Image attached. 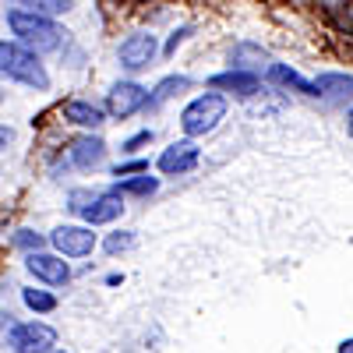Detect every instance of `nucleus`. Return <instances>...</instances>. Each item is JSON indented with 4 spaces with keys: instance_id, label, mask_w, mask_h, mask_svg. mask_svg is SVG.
Listing matches in <instances>:
<instances>
[{
    "instance_id": "5701e85b",
    "label": "nucleus",
    "mask_w": 353,
    "mask_h": 353,
    "mask_svg": "<svg viewBox=\"0 0 353 353\" xmlns=\"http://www.w3.org/2000/svg\"><path fill=\"white\" fill-rule=\"evenodd\" d=\"M188 32H191V28H181V32H173V39H170V43H166V53H173V50H176V46H181V43H184V39H188Z\"/></svg>"
},
{
    "instance_id": "6ab92c4d",
    "label": "nucleus",
    "mask_w": 353,
    "mask_h": 353,
    "mask_svg": "<svg viewBox=\"0 0 353 353\" xmlns=\"http://www.w3.org/2000/svg\"><path fill=\"white\" fill-rule=\"evenodd\" d=\"M159 188L156 176H134V181H121V191L124 194H152Z\"/></svg>"
},
{
    "instance_id": "f03ea898",
    "label": "nucleus",
    "mask_w": 353,
    "mask_h": 353,
    "mask_svg": "<svg viewBox=\"0 0 353 353\" xmlns=\"http://www.w3.org/2000/svg\"><path fill=\"white\" fill-rule=\"evenodd\" d=\"M0 68H4V74L11 81H21L28 88H46L50 85L36 50H28L21 43H4V46H0Z\"/></svg>"
},
{
    "instance_id": "1a4fd4ad",
    "label": "nucleus",
    "mask_w": 353,
    "mask_h": 353,
    "mask_svg": "<svg viewBox=\"0 0 353 353\" xmlns=\"http://www.w3.org/2000/svg\"><path fill=\"white\" fill-rule=\"evenodd\" d=\"M25 269L32 272L39 283L46 286H64L71 279V269H68V261L64 254H46V251H32L25 258Z\"/></svg>"
},
{
    "instance_id": "ddd939ff",
    "label": "nucleus",
    "mask_w": 353,
    "mask_h": 353,
    "mask_svg": "<svg viewBox=\"0 0 353 353\" xmlns=\"http://www.w3.org/2000/svg\"><path fill=\"white\" fill-rule=\"evenodd\" d=\"M64 117L78 128H99L103 124V110L96 103H85V99H71L64 103Z\"/></svg>"
},
{
    "instance_id": "dca6fc26",
    "label": "nucleus",
    "mask_w": 353,
    "mask_h": 353,
    "mask_svg": "<svg viewBox=\"0 0 353 353\" xmlns=\"http://www.w3.org/2000/svg\"><path fill=\"white\" fill-rule=\"evenodd\" d=\"M21 11H32V14H64L71 11V0H14Z\"/></svg>"
},
{
    "instance_id": "9d476101",
    "label": "nucleus",
    "mask_w": 353,
    "mask_h": 353,
    "mask_svg": "<svg viewBox=\"0 0 353 353\" xmlns=\"http://www.w3.org/2000/svg\"><path fill=\"white\" fill-rule=\"evenodd\" d=\"M198 159H201V149L194 141H173L170 149L159 156V170L166 176H181V173H191L198 166Z\"/></svg>"
},
{
    "instance_id": "f257e3e1",
    "label": "nucleus",
    "mask_w": 353,
    "mask_h": 353,
    "mask_svg": "<svg viewBox=\"0 0 353 353\" xmlns=\"http://www.w3.org/2000/svg\"><path fill=\"white\" fill-rule=\"evenodd\" d=\"M8 25H11V32L18 36V43L28 46V50H36V53L61 50V43L68 36L64 28L57 21H50L46 14H32V11H21V8H14L8 14Z\"/></svg>"
},
{
    "instance_id": "39448f33",
    "label": "nucleus",
    "mask_w": 353,
    "mask_h": 353,
    "mask_svg": "<svg viewBox=\"0 0 353 353\" xmlns=\"http://www.w3.org/2000/svg\"><path fill=\"white\" fill-rule=\"evenodd\" d=\"M8 343L14 353H50L57 343V332L43 321H18L8 332Z\"/></svg>"
},
{
    "instance_id": "9b49d317",
    "label": "nucleus",
    "mask_w": 353,
    "mask_h": 353,
    "mask_svg": "<svg viewBox=\"0 0 353 353\" xmlns=\"http://www.w3.org/2000/svg\"><path fill=\"white\" fill-rule=\"evenodd\" d=\"M212 88H223V92H233V96H241V99H251V96H258L261 92V78L254 74V71H226V74H216L212 78Z\"/></svg>"
},
{
    "instance_id": "7ed1b4c3",
    "label": "nucleus",
    "mask_w": 353,
    "mask_h": 353,
    "mask_svg": "<svg viewBox=\"0 0 353 353\" xmlns=\"http://www.w3.org/2000/svg\"><path fill=\"white\" fill-rule=\"evenodd\" d=\"M226 117V99L219 92H205V96H194L184 113H181V128L188 138H201L219 128V121Z\"/></svg>"
},
{
    "instance_id": "a878e982",
    "label": "nucleus",
    "mask_w": 353,
    "mask_h": 353,
    "mask_svg": "<svg viewBox=\"0 0 353 353\" xmlns=\"http://www.w3.org/2000/svg\"><path fill=\"white\" fill-rule=\"evenodd\" d=\"M346 121H350V134H353V110H350V117H346Z\"/></svg>"
},
{
    "instance_id": "423d86ee",
    "label": "nucleus",
    "mask_w": 353,
    "mask_h": 353,
    "mask_svg": "<svg viewBox=\"0 0 353 353\" xmlns=\"http://www.w3.org/2000/svg\"><path fill=\"white\" fill-rule=\"evenodd\" d=\"M156 53H159V43L156 36L149 32H134L121 43V50H117V61H121L124 71H145L152 61H156Z\"/></svg>"
},
{
    "instance_id": "b1692460",
    "label": "nucleus",
    "mask_w": 353,
    "mask_h": 353,
    "mask_svg": "<svg viewBox=\"0 0 353 353\" xmlns=\"http://www.w3.org/2000/svg\"><path fill=\"white\" fill-rule=\"evenodd\" d=\"M149 138H152V131H141L138 138H131V141L124 145V149H138V145H145V141H149Z\"/></svg>"
},
{
    "instance_id": "393cba45",
    "label": "nucleus",
    "mask_w": 353,
    "mask_h": 353,
    "mask_svg": "<svg viewBox=\"0 0 353 353\" xmlns=\"http://www.w3.org/2000/svg\"><path fill=\"white\" fill-rule=\"evenodd\" d=\"M339 353H353V339H343L339 343Z\"/></svg>"
},
{
    "instance_id": "f3484780",
    "label": "nucleus",
    "mask_w": 353,
    "mask_h": 353,
    "mask_svg": "<svg viewBox=\"0 0 353 353\" xmlns=\"http://www.w3.org/2000/svg\"><path fill=\"white\" fill-rule=\"evenodd\" d=\"M21 301H25L28 307H32V311H39V314H46V311H53V307H57V297H53V293L36 290V286L21 290Z\"/></svg>"
},
{
    "instance_id": "a211bd4d",
    "label": "nucleus",
    "mask_w": 353,
    "mask_h": 353,
    "mask_svg": "<svg viewBox=\"0 0 353 353\" xmlns=\"http://www.w3.org/2000/svg\"><path fill=\"white\" fill-rule=\"evenodd\" d=\"M191 81L188 78H166V81H159V88H156V96H152V106L156 103H166L170 96H176V92H184Z\"/></svg>"
},
{
    "instance_id": "2eb2a0df",
    "label": "nucleus",
    "mask_w": 353,
    "mask_h": 353,
    "mask_svg": "<svg viewBox=\"0 0 353 353\" xmlns=\"http://www.w3.org/2000/svg\"><path fill=\"white\" fill-rule=\"evenodd\" d=\"M269 78H276V81H283V85H293V88H301L304 96H318L314 81H304L297 71H290V68H283V64H269Z\"/></svg>"
},
{
    "instance_id": "20e7f679",
    "label": "nucleus",
    "mask_w": 353,
    "mask_h": 353,
    "mask_svg": "<svg viewBox=\"0 0 353 353\" xmlns=\"http://www.w3.org/2000/svg\"><path fill=\"white\" fill-rule=\"evenodd\" d=\"M71 209L88 223V226H99V223H113L117 216L124 212V191H103V194H74L71 198Z\"/></svg>"
},
{
    "instance_id": "f8f14e48",
    "label": "nucleus",
    "mask_w": 353,
    "mask_h": 353,
    "mask_svg": "<svg viewBox=\"0 0 353 353\" xmlns=\"http://www.w3.org/2000/svg\"><path fill=\"white\" fill-rule=\"evenodd\" d=\"M103 152H106V145L99 141V138H74L71 141V149H68V159L74 163V166H96V163H103Z\"/></svg>"
},
{
    "instance_id": "4468645a",
    "label": "nucleus",
    "mask_w": 353,
    "mask_h": 353,
    "mask_svg": "<svg viewBox=\"0 0 353 353\" xmlns=\"http://www.w3.org/2000/svg\"><path fill=\"white\" fill-rule=\"evenodd\" d=\"M314 88H318V96H329L336 103L353 99V78H346V74H321L314 81Z\"/></svg>"
},
{
    "instance_id": "aec40b11",
    "label": "nucleus",
    "mask_w": 353,
    "mask_h": 353,
    "mask_svg": "<svg viewBox=\"0 0 353 353\" xmlns=\"http://www.w3.org/2000/svg\"><path fill=\"white\" fill-rule=\"evenodd\" d=\"M134 233L131 230H121V233H110V237H106V251L110 254H121V251H131L134 248Z\"/></svg>"
},
{
    "instance_id": "412c9836",
    "label": "nucleus",
    "mask_w": 353,
    "mask_h": 353,
    "mask_svg": "<svg viewBox=\"0 0 353 353\" xmlns=\"http://www.w3.org/2000/svg\"><path fill=\"white\" fill-rule=\"evenodd\" d=\"M14 244H18V248H36V251H39L43 237H39V233H32V230H18V237H14Z\"/></svg>"
},
{
    "instance_id": "6e6552de",
    "label": "nucleus",
    "mask_w": 353,
    "mask_h": 353,
    "mask_svg": "<svg viewBox=\"0 0 353 353\" xmlns=\"http://www.w3.org/2000/svg\"><path fill=\"white\" fill-rule=\"evenodd\" d=\"M50 244L64 258H85V254L96 251V233L88 226H57L50 233Z\"/></svg>"
},
{
    "instance_id": "0eeeda50",
    "label": "nucleus",
    "mask_w": 353,
    "mask_h": 353,
    "mask_svg": "<svg viewBox=\"0 0 353 353\" xmlns=\"http://www.w3.org/2000/svg\"><path fill=\"white\" fill-rule=\"evenodd\" d=\"M145 103H152L149 92L138 85V81H117L110 92H106V113L117 117V121H124V117L138 113Z\"/></svg>"
},
{
    "instance_id": "4be33fe9",
    "label": "nucleus",
    "mask_w": 353,
    "mask_h": 353,
    "mask_svg": "<svg viewBox=\"0 0 353 353\" xmlns=\"http://www.w3.org/2000/svg\"><path fill=\"white\" fill-rule=\"evenodd\" d=\"M149 163H128V166H117V176H128V173H145Z\"/></svg>"
}]
</instances>
